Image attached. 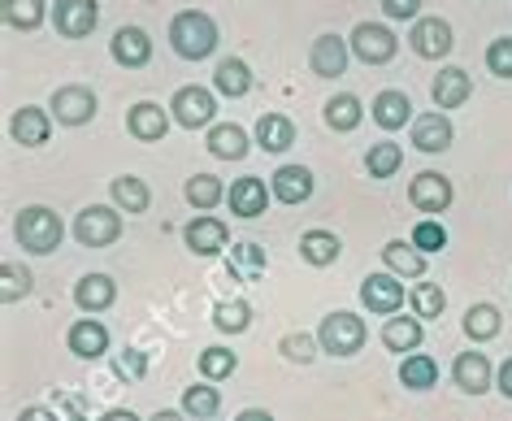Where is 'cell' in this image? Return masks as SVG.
I'll list each match as a JSON object with an SVG mask.
<instances>
[{"label": "cell", "instance_id": "obj_48", "mask_svg": "<svg viewBox=\"0 0 512 421\" xmlns=\"http://www.w3.org/2000/svg\"><path fill=\"white\" fill-rule=\"evenodd\" d=\"M53 408L61 413V421H87V395L83 391H53Z\"/></svg>", "mask_w": 512, "mask_h": 421}, {"label": "cell", "instance_id": "obj_12", "mask_svg": "<svg viewBox=\"0 0 512 421\" xmlns=\"http://www.w3.org/2000/svg\"><path fill=\"white\" fill-rule=\"evenodd\" d=\"M361 304L369 313H382V317H395L404 309V283L395 274H369L361 283Z\"/></svg>", "mask_w": 512, "mask_h": 421}, {"label": "cell", "instance_id": "obj_23", "mask_svg": "<svg viewBox=\"0 0 512 421\" xmlns=\"http://www.w3.org/2000/svg\"><path fill=\"white\" fill-rule=\"evenodd\" d=\"M473 92V79L460 66H443L439 74H434V87H430V96H434V109H460L469 100Z\"/></svg>", "mask_w": 512, "mask_h": 421}, {"label": "cell", "instance_id": "obj_51", "mask_svg": "<svg viewBox=\"0 0 512 421\" xmlns=\"http://www.w3.org/2000/svg\"><path fill=\"white\" fill-rule=\"evenodd\" d=\"M495 391L504 395V400H512V356L504 365H499V374H495Z\"/></svg>", "mask_w": 512, "mask_h": 421}, {"label": "cell", "instance_id": "obj_47", "mask_svg": "<svg viewBox=\"0 0 512 421\" xmlns=\"http://www.w3.org/2000/svg\"><path fill=\"white\" fill-rule=\"evenodd\" d=\"M486 70L495 79H512V35H499V40L486 44Z\"/></svg>", "mask_w": 512, "mask_h": 421}, {"label": "cell", "instance_id": "obj_5", "mask_svg": "<svg viewBox=\"0 0 512 421\" xmlns=\"http://www.w3.org/2000/svg\"><path fill=\"white\" fill-rule=\"evenodd\" d=\"M348 44H352V57L365 61V66H387V61L400 53L395 31L382 27V22H356V31L348 35Z\"/></svg>", "mask_w": 512, "mask_h": 421}, {"label": "cell", "instance_id": "obj_25", "mask_svg": "<svg viewBox=\"0 0 512 421\" xmlns=\"http://www.w3.org/2000/svg\"><path fill=\"white\" fill-rule=\"evenodd\" d=\"M204 144H209V152L217 161H243L248 157V131H243V126H235V122H217V126H209V139H204Z\"/></svg>", "mask_w": 512, "mask_h": 421}, {"label": "cell", "instance_id": "obj_27", "mask_svg": "<svg viewBox=\"0 0 512 421\" xmlns=\"http://www.w3.org/2000/svg\"><path fill=\"white\" fill-rule=\"evenodd\" d=\"M256 144L265 152H287L296 144V122H291L287 113H261V118H256Z\"/></svg>", "mask_w": 512, "mask_h": 421}, {"label": "cell", "instance_id": "obj_20", "mask_svg": "<svg viewBox=\"0 0 512 421\" xmlns=\"http://www.w3.org/2000/svg\"><path fill=\"white\" fill-rule=\"evenodd\" d=\"M48 131H53V113H48V109L22 105L14 118H9V135H14V144H22V148L48 144Z\"/></svg>", "mask_w": 512, "mask_h": 421}, {"label": "cell", "instance_id": "obj_45", "mask_svg": "<svg viewBox=\"0 0 512 421\" xmlns=\"http://www.w3.org/2000/svg\"><path fill=\"white\" fill-rule=\"evenodd\" d=\"M408 244H413L417 252H443L447 248V231H443V222L439 218H421L417 226H413V239H408Z\"/></svg>", "mask_w": 512, "mask_h": 421}, {"label": "cell", "instance_id": "obj_42", "mask_svg": "<svg viewBox=\"0 0 512 421\" xmlns=\"http://www.w3.org/2000/svg\"><path fill=\"white\" fill-rule=\"evenodd\" d=\"M408 300H413V317H421V322H430V317H439L447 309V296L439 283H417Z\"/></svg>", "mask_w": 512, "mask_h": 421}, {"label": "cell", "instance_id": "obj_34", "mask_svg": "<svg viewBox=\"0 0 512 421\" xmlns=\"http://www.w3.org/2000/svg\"><path fill=\"white\" fill-rule=\"evenodd\" d=\"M382 348L417 352L421 348V317H387V326H382Z\"/></svg>", "mask_w": 512, "mask_h": 421}, {"label": "cell", "instance_id": "obj_37", "mask_svg": "<svg viewBox=\"0 0 512 421\" xmlns=\"http://www.w3.org/2000/svg\"><path fill=\"white\" fill-rule=\"evenodd\" d=\"M178 408H183L187 417H196V421H213L217 408H222V391H217L213 382H196V387L183 391V404Z\"/></svg>", "mask_w": 512, "mask_h": 421}, {"label": "cell", "instance_id": "obj_10", "mask_svg": "<svg viewBox=\"0 0 512 421\" xmlns=\"http://www.w3.org/2000/svg\"><path fill=\"white\" fill-rule=\"evenodd\" d=\"M348 61H352V44L335 31L317 35L313 48H309V66H313L317 79H339V74L348 70Z\"/></svg>", "mask_w": 512, "mask_h": 421}, {"label": "cell", "instance_id": "obj_11", "mask_svg": "<svg viewBox=\"0 0 512 421\" xmlns=\"http://www.w3.org/2000/svg\"><path fill=\"white\" fill-rule=\"evenodd\" d=\"M408 44H413V53L426 57V61H443L456 48L452 27H447L443 18H417L413 31H408Z\"/></svg>", "mask_w": 512, "mask_h": 421}, {"label": "cell", "instance_id": "obj_30", "mask_svg": "<svg viewBox=\"0 0 512 421\" xmlns=\"http://www.w3.org/2000/svg\"><path fill=\"white\" fill-rule=\"evenodd\" d=\"M322 118L330 131H339V135H348L361 126L365 118V105H361V96H352V92H339V96H330L326 100V109H322Z\"/></svg>", "mask_w": 512, "mask_h": 421}, {"label": "cell", "instance_id": "obj_9", "mask_svg": "<svg viewBox=\"0 0 512 421\" xmlns=\"http://www.w3.org/2000/svg\"><path fill=\"white\" fill-rule=\"evenodd\" d=\"M100 22V5L96 0H57L53 5V27L66 40H87Z\"/></svg>", "mask_w": 512, "mask_h": 421}, {"label": "cell", "instance_id": "obj_29", "mask_svg": "<svg viewBox=\"0 0 512 421\" xmlns=\"http://www.w3.org/2000/svg\"><path fill=\"white\" fill-rule=\"evenodd\" d=\"M339 252H343V244H339V235H335V231H322V226H313V231H304V235H300V257L309 261V265H317V270L335 265V261H339Z\"/></svg>", "mask_w": 512, "mask_h": 421}, {"label": "cell", "instance_id": "obj_44", "mask_svg": "<svg viewBox=\"0 0 512 421\" xmlns=\"http://www.w3.org/2000/svg\"><path fill=\"white\" fill-rule=\"evenodd\" d=\"M113 374L122 382H144L148 378V352L144 348H122L113 352Z\"/></svg>", "mask_w": 512, "mask_h": 421}, {"label": "cell", "instance_id": "obj_54", "mask_svg": "<svg viewBox=\"0 0 512 421\" xmlns=\"http://www.w3.org/2000/svg\"><path fill=\"white\" fill-rule=\"evenodd\" d=\"M152 421H191V417L183 413V408H161V413L152 417Z\"/></svg>", "mask_w": 512, "mask_h": 421}, {"label": "cell", "instance_id": "obj_16", "mask_svg": "<svg viewBox=\"0 0 512 421\" xmlns=\"http://www.w3.org/2000/svg\"><path fill=\"white\" fill-rule=\"evenodd\" d=\"M170 109H161L157 100H139V105H131V113H126V131H131L139 144H161L165 131H170Z\"/></svg>", "mask_w": 512, "mask_h": 421}, {"label": "cell", "instance_id": "obj_14", "mask_svg": "<svg viewBox=\"0 0 512 421\" xmlns=\"http://www.w3.org/2000/svg\"><path fill=\"white\" fill-rule=\"evenodd\" d=\"M452 382L465 395H486L495 387V369H491V356L486 352H460L452 361Z\"/></svg>", "mask_w": 512, "mask_h": 421}, {"label": "cell", "instance_id": "obj_24", "mask_svg": "<svg viewBox=\"0 0 512 421\" xmlns=\"http://www.w3.org/2000/svg\"><path fill=\"white\" fill-rule=\"evenodd\" d=\"M369 113H374V122L382 126V131H400L404 122H413V100H408V92H395V87H387V92L374 96Z\"/></svg>", "mask_w": 512, "mask_h": 421}, {"label": "cell", "instance_id": "obj_2", "mask_svg": "<svg viewBox=\"0 0 512 421\" xmlns=\"http://www.w3.org/2000/svg\"><path fill=\"white\" fill-rule=\"evenodd\" d=\"M14 235H18V244L27 252H35V257H48V252L61 248L66 226H61V218L48 209V204H27V209L18 213V222H14Z\"/></svg>", "mask_w": 512, "mask_h": 421}, {"label": "cell", "instance_id": "obj_1", "mask_svg": "<svg viewBox=\"0 0 512 421\" xmlns=\"http://www.w3.org/2000/svg\"><path fill=\"white\" fill-rule=\"evenodd\" d=\"M170 48L183 61H204L217 53V22L204 9H183L170 22Z\"/></svg>", "mask_w": 512, "mask_h": 421}, {"label": "cell", "instance_id": "obj_39", "mask_svg": "<svg viewBox=\"0 0 512 421\" xmlns=\"http://www.w3.org/2000/svg\"><path fill=\"white\" fill-rule=\"evenodd\" d=\"M48 18V0H5V22L14 31H35Z\"/></svg>", "mask_w": 512, "mask_h": 421}, {"label": "cell", "instance_id": "obj_38", "mask_svg": "<svg viewBox=\"0 0 512 421\" xmlns=\"http://www.w3.org/2000/svg\"><path fill=\"white\" fill-rule=\"evenodd\" d=\"M400 165H404V148L400 144H391V139H378V144H369V152H365L369 178H395V174H400Z\"/></svg>", "mask_w": 512, "mask_h": 421}, {"label": "cell", "instance_id": "obj_31", "mask_svg": "<svg viewBox=\"0 0 512 421\" xmlns=\"http://www.w3.org/2000/svg\"><path fill=\"white\" fill-rule=\"evenodd\" d=\"M382 265H387V274H395V278H421L426 274V252H417L413 244H404V239H391V244L382 248Z\"/></svg>", "mask_w": 512, "mask_h": 421}, {"label": "cell", "instance_id": "obj_18", "mask_svg": "<svg viewBox=\"0 0 512 421\" xmlns=\"http://www.w3.org/2000/svg\"><path fill=\"white\" fill-rule=\"evenodd\" d=\"M109 57L118 61V66H126V70H144L152 61L148 31L144 27H118L113 31V40H109Z\"/></svg>", "mask_w": 512, "mask_h": 421}, {"label": "cell", "instance_id": "obj_7", "mask_svg": "<svg viewBox=\"0 0 512 421\" xmlns=\"http://www.w3.org/2000/svg\"><path fill=\"white\" fill-rule=\"evenodd\" d=\"M48 113H53L61 126H83V122L96 118V92L83 83H66L53 92V100H48Z\"/></svg>", "mask_w": 512, "mask_h": 421}, {"label": "cell", "instance_id": "obj_28", "mask_svg": "<svg viewBox=\"0 0 512 421\" xmlns=\"http://www.w3.org/2000/svg\"><path fill=\"white\" fill-rule=\"evenodd\" d=\"M213 92H217V96H230V100L248 96V92H252V70H248V61H239V57L217 61V70H213Z\"/></svg>", "mask_w": 512, "mask_h": 421}, {"label": "cell", "instance_id": "obj_4", "mask_svg": "<svg viewBox=\"0 0 512 421\" xmlns=\"http://www.w3.org/2000/svg\"><path fill=\"white\" fill-rule=\"evenodd\" d=\"M118 235H122V209L87 204L79 218H74V239H79L83 248H109Z\"/></svg>", "mask_w": 512, "mask_h": 421}, {"label": "cell", "instance_id": "obj_53", "mask_svg": "<svg viewBox=\"0 0 512 421\" xmlns=\"http://www.w3.org/2000/svg\"><path fill=\"white\" fill-rule=\"evenodd\" d=\"M100 421H139V417L131 413V408H109V413L100 417Z\"/></svg>", "mask_w": 512, "mask_h": 421}, {"label": "cell", "instance_id": "obj_35", "mask_svg": "<svg viewBox=\"0 0 512 421\" xmlns=\"http://www.w3.org/2000/svg\"><path fill=\"white\" fill-rule=\"evenodd\" d=\"M499 330H504V317H499V309L495 304H469L465 309V335L473 339V343H486V339H495Z\"/></svg>", "mask_w": 512, "mask_h": 421}, {"label": "cell", "instance_id": "obj_32", "mask_svg": "<svg viewBox=\"0 0 512 421\" xmlns=\"http://www.w3.org/2000/svg\"><path fill=\"white\" fill-rule=\"evenodd\" d=\"M400 382L408 391H430L439 387V361L430 352H408L400 361Z\"/></svg>", "mask_w": 512, "mask_h": 421}, {"label": "cell", "instance_id": "obj_3", "mask_svg": "<svg viewBox=\"0 0 512 421\" xmlns=\"http://www.w3.org/2000/svg\"><path fill=\"white\" fill-rule=\"evenodd\" d=\"M365 339H369L365 322L348 309L326 313L322 326H317V343H322V352H330V356H356L365 348Z\"/></svg>", "mask_w": 512, "mask_h": 421}, {"label": "cell", "instance_id": "obj_22", "mask_svg": "<svg viewBox=\"0 0 512 421\" xmlns=\"http://www.w3.org/2000/svg\"><path fill=\"white\" fill-rule=\"evenodd\" d=\"M270 191L278 204H304L313 196V170L309 165H278L270 178Z\"/></svg>", "mask_w": 512, "mask_h": 421}, {"label": "cell", "instance_id": "obj_8", "mask_svg": "<svg viewBox=\"0 0 512 421\" xmlns=\"http://www.w3.org/2000/svg\"><path fill=\"white\" fill-rule=\"evenodd\" d=\"M408 200H413V209L430 213V218H439V213H447V204L456 200L452 178L439 174V170H421L413 183H408Z\"/></svg>", "mask_w": 512, "mask_h": 421}, {"label": "cell", "instance_id": "obj_46", "mask_svg": "<svg viewBox=\"0 0 512 421\" xmlns=\"http://www.w3.org/2000/svg\"><path fill=\"white\" fill-rule=\"evenodd\" d=\"M278 352L296 365H313L317 352H322V343H317V335H283L278 339Z\"/></svg>", "mask_w": 512, "mask_h": 421}, {"label": "cell", "instance_id": "obj_50", "mask_svg": "<svg viewBox=\"0 0 512 421\" xmlns=\"http://www.w3.org/2000/svg\"><path fill=\"white\" fill-rule=\"evenodd\" d=\"M18 421H61V413L57 408H44V404H27L18 413Z\"/></svg>", "mask_w": 512, "mask_h": 421}, {"label": "cell", "instance_id": "obj_15", "mask_svg": "<svg viewBox=\"0 0 512 421\" xmlns=\"http://www.w3.org/2000/svg\"><path fill=\"white\" fill-rule=\"evenodd\" d=\"M270 196L274 191L261 183V178L256 174H243V178H235V183H230V191H226V200H230V213H235V218H261L265 209H270Z\"/></svg>", "mask_w": 512, "mask_h": 421}, {"label": "cell", "instance_id": "obj_17", "mask_svg": "<svg viewBox=\"0 0 512 421\" xmlns=\"http://www.w3.org/2000/svg\"><path fill=\"white\" fill-rule=\"evenodd\" d=\"M452 139H456V131H452V118H447L443 109H430V113H417L413 118V148L417 152H447L452 148Z\"/></svg>", "mask_w": 512, "mask_h": 421}, {"label": "cell", "instance_id": "obj_43", "mask_svg": "<svg viewBox=\"0 0 512 421\" xmlns=\"http://www.w3.org/2000/svg\"><path fill=\"white\" fill-rule=\"evenodd\" d=\"M27 291H31V270H22V265H14V261L0 265V300L18 304Z\"/></svg>", "mask_w": 512, "mask_h": 421}, {"label": "cell", "instance_id": "obj_40", "mask_svg": "<svg viewBox=\"0 0 512 421\" xmlns=\"http://www.w3.org/2000/svg\"><path fill=\"white\" fill-rule=\"evenodd\" d=\"M213 326L222 330V335H243V330L252 326V304L248 300H222L213 309Z\"/></svg>", "mask_w": 512, "mask_h": 421}, {"label": "cell", "instance_id": "obj_6", "mask_svg": "<svg viewBox=\"0 0 512 421\" xmlns=\"http://www.w3.org/2000/svg\"><path fill=\"white\" fill-rule=\"evenodd\" d=\"M170 113L183 131H200V126H213V118H217V96L209 87H196V83L178 87L174 100H170Z\"/></svg>", "mask_w": 512, "mask_h": 421}, {"label": "cell", "instance_id": "obj_21", "mask_svg": "<svg viewBox=\"0 0 512 421\" xmlns=\"http://www.w3.org/2000/svg\"><path fill=\"white\" fill-rule=\"evenodd\" d=\"M113 300H118V283H113L109 274H83L79 283H74V304H79L87 317L113 309Z\"/></svg>", "mask_w": 512, "mask_h": 421}, {"label": "cell", "instance_id": "obj_33", "mask_svg": "<svg viewBox=\"0 0 512 421\" xmlns=\"http://www.w3.org/2000/svg\"><path fill=\"white\" fill-rule=\"evenodd\" d=\"M109 196L113 204H118L122 213H148V204H152V191L144 178H135V174H118L109 183Z\"/></svg>", "mask_w": 512, "mask_h": 421}, {"label": "cell", "instance_id": "obj_52", "mask_svg": "<svg viewBox=\"0 0 512 421\" xmlns=\"http://www.w3.org/2000/svg\"><path fill=\"white\" fill-rule=\"evenodd\" d=\"M235 421H274V413H265V408H243Z\"/></svg>", "mask_w": 512, "mask_h": 421}, {"label": "cell", "instance_id": "obj_19", "mask_svg": "<svg viewBox=\"0 0 512 421\" xmlns=\"http://www.w3.org/2000/svg\"><path fill=\"white\" fill-rule=\"evenodd\" d=\"M66 348L79 356V361H100V356H109L105 322H96V317H79V322L70 326V335H66Z\"/></svg>", "mask_w": 512, "mask_h": 421}, {"label": "cell", "instance_id": "obj_36", "mask_svg": "<svg viewBox=\"0 0 512 421\" xmlns=\"http://www.w3.org/2000/svg\"><path fill=\"white\" fill-rule=\"evenodd\" d=\"M183 191H187V204L191 209H200V213H209V209H217V204L226 200V187H222V178L217 174H191Z\"/></svg>", "mask_w": 512, "mask_h": 421}, {"label": "cell", "instance_id": "obj_26", "mask_svg": "<svg viewBox=\"0 0 512 421\" xmlns=\"http://www.w3.org/2000/svg\"><path fill=\"white\" fill-rule=\"evenodd\" d=\"M265 265H270V257H265L261 244H252V239H243V244H230V261H226V274L239 278V283H256V278L265 274Z\"/></svg>", "mask_w": 512, "mask_h": 421}, {"label": "cell", "instance_id": "obj_41", "mask_svg": "<svg viewBox=\"0 0 512 421\" xmlns=\"http://www.w3.org/2000/svg\"><path fill=\"white\" fill-rule=\"evenodd\" d=\"M239 369V352L230 348H204L200 352V378L204 382H226Z\"/></svg>", "mask_w": 512, "mask_h": 421}, {"label": "cell", "instance_id": "obj_13", "mask_svg": "<svg viewBox=\"0 0 512 421\" xmlns=\"http://www.w3.org/2000/svg\"><path fill=\"white\" fill-rule=\"evenodd\" d=\"M183 244L196 252V257H217V252H226L230 244V231L222 218H209V213H196L187 226H183Z\"/></svg>", "mask_w": 512, "mask_h": 421}, {"label": "cell", "instance_id": "obj_49", "mask_svg": "<svg viewBox=\"0 0 512 421\" xmlns=\"http://www.w3.org/2000/svg\"><path fill=\"white\" fill-rule=\"evenodd\" d=\"M382 14H387L391 22H417L421 0H382Z\"/></svg>", "mask_w": 512, "mask_h": 421}]
</instances>
